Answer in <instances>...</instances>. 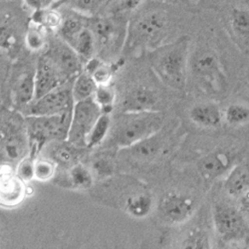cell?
<instances>
[{
	"mask_svg": "<svg viewBox=\"0 0 249 249\" xmlns=\"http://www.w3.org/2000/svg\"><path fill=\"white\" fill-rule=\"evenodd\" d=\"M248 90H249V86H248Z\"/></svg>",
	"mask_w": 249,
	"mask_h": 249,
	"instance_id": "37",
	"label": "cell"
},
{
	"mask_svg": "<svg viewBox=\"0 0 249 249\" xmlns=\"http://www.w3.org/2000/svg\"><path fill=\"white\" fill-rule=\"evenodd\" d=\"M190 42L188 36L179 37L175 42L159 48L152 60L156 73L172 89L181 90L186 84Z\"/></svg>",
	"mask_w": 249,
	"mask_h": 249,
	"instance_id": "1",
	"label": "cell"
},
{
	"mask_svg": "<svg viewBox=\"0 0 249 249\" xmlns=\"http://www.w3.org/2000/svg\"><path fill=\"white\" fill-rule=\"evenodd\" d=\"M34 164H35V160H33V158L23 159L18 164L16 175L24 182H29L35 179Z\"/></svg>",
	"mask_w": 249,
	"mask_h": 249,
	"instance_id": "31",
	"label": "cell"
},
{
	"mask_svg": "<svg viewBox=\"0 0 249 249\" xmlns=\"http://www.w3.org/2000/svg\"><path fill=\"white\" fill-rule=\"evenodd\" d=\"M72 87L61 85L32 102L30 116H49L72 111L74 106Z\"/></svg>",
	"mask_w": 249,
	"mask_h": 249,
	"instance_id": "9",
	"label": "cell"
},
{
	"mask_svg": "<svg viewBox=\"0 0 249 249\" xmlns=\"http://www.w3.org/2000/svg\"><path fill=\"white\" fill-rule=\"evenodd\" d=\"M223 121L231 127H240L249 123V107L234 103L223 111Z\"/></svg>",
	"mask_w": 249,
	"mask_h": 249,
	"instance_id": "24",
	"label": "cell"
},
{
	"mask_svg": "<svg viewBox=\"0 0 249 249\" xmlns=\"http://www.w3.org/2000/svg\"><path fill=\"white\" fill-rule=\"evenodd\" d=\"M249 189V165L234 164L224 178V190L228 196L238 197Z\"/></svg>",
	"mask_w": 249,
	"mask_h": 249,
	"instance_id": "17",
	"label": "cell"
},
{
	"mask_svg": "<svg viewBox=\"0 0 249 249\" xmlns=\"http://www.w3.org/2000/svg\"><path fill=\"white\" fill-rule=\"evenodd\" d=\"M23 152L22 142L17 139L9 140L5 144V153L11 159H17Z\"/></svg>",
	"mask_w": 249,
	"mask_h": 249,
	"instance_id": "34",
	"label": "cell"
},
{
	"mask_svg": "<svg viewBox=\"0 0 249 249\" xmlns=\"http://www.w3.org/2000/svg\"><path fill=\"white\" fill-rule=\"evenodd\" d=\"M210 240L207 235L202 231H194L183 242V247L185 248H209Z\"/></svg>",
	"mask_w": 249,
	"mask_h": 249,
	"instance_id": "32",
	"label": "cell"
},
{
	"mask_svg": "<svg viewBox=\"0 0 249 249\" xmlns=\"http://www.w3.org/2000/svg\"><path fill=\"white\" fill-rule=\"evenodd\" d=\"M72 111L49 116L28 117V134L35 151H39L49 142L67 141Z\"/></svg>",
	"mask_w": 249,
	"mask_h": 249,
	"instance_id": "3",
	"label": "cell"
},
{
	"mask_svg": "<svg viewBox=\"0 0 249 249\" xmlns=\"http://www.w3.org/2000/svg\"><path fill=\"white\" fill-rule=\"evenodd\" d=\"M213 224L217 235L226 242H236L246 239L249 235V225L235 206L218 203L213 213Z\"/></svg>",
	"mask_w": 249,
	"mask_h": 249,
	"instance_id": "7",
	"label": "cell"
},
{
	"mask_svg": "<svg viewBox=\"0 0 249 249\" xmlns=\"http://www.w3.org/2000/svg\"><path fill=\"white\" fill-rule=\"evenodd\" d=\"M14 97L18 105H25L35 99L34 74L24 72L20 74L14 84Z\"/></svg>",
	"mask_w": 249,
	"mask_h": 249,
	"instance_id": "20",
	"label": "cell"
},
{
	"mask_svg": "<svg viewBox=\"0 0 249 249\" xmlns=\"http://www.w3.org/2000/svg\"><path fill=\"white\" fill-rule=\"evenodd\" d=\"M103 113L94 97L74 103L67 142L77 148L87 147L88 136Z\"/></svg>",
	"mask_w": 249,
	"mask_h": 249,
	"instance_id": "6",
	"label": "cell"
},
{
	"mask_svg": "<svg viewBox=\"0 0 249 249\" xmlns=\"http://www.w3.org/2000/svg\"><path fill=\"white\" fill-rule=\"evenodd\" d=\"M112 124V120L108 113H103L97 120L94 127L92 128L88 139H87V147L93 148L100 144L104 140L106 139L107 135L110 133Z\"/></svg>",
	"mask_w": 249,
	"mask_h": 249,
	"instance_id": "23",
	"label": "cell"
},
{
	"mask_svg": "<svg viewBox=\"0 0 249 249\" xmlns=\"http://www.w3.org/2000/svg\"><path fill=\"white\" fill-rule=\"evenodd\" d=\"M189 67L196 80L210 92L219 93L226 85V77L217 54L210 48H198L190 54Z\"/></svg>",
	"mask_w": 249,
	"mask_h": 249,
	"instance_id": "5",
	"label": "cell"
},
{
	"mask_svg": "<svg viewBox=\"0 0 249 249\" xmlns=\"http://www.w3.org/2000/svg\"><path fill=\"white\" fill-rule=\"evenodd\" d=\"M189 115L195 124L204 129L217 128L223 121V112L214 102L197 104L190 110Z\"/></svg>",
	"mask_w": 249,
	"mask_h": 249,
	"instance_id": "16",
	"label": "cell"
},
{
	"mask_svg": "<svg viewBox=\"0 0 249 249\" xmlns=\"http://www.w3.org/2000/svg\"><path fill=\"white\" fill-rule=\"evenodd\" d=\"M26 43L32 50H39L44 46V36L37 29H30L26 35Z\"/></svg>",
	"mask_w": 249,
	"mask_h": 249,
	"instance_id": "33",
	"label": "cell"
},
{
	"mask_svg": "<svg viewBox=\"0 0 249 249\" xmlns=\"http://www.w3.org/2000/svg\"><path fill=\"white\" fill-rule=\"evenodd\" d=\"M63 142H57L58 143L53 147L51 156L52 160L59 164H71L74 163L76 158V148L74 144L68 142V143H63Z\"/></svg>",
	"mask_w": 249,
	"mask_h": 249,
	"instance_id": "25",
	"label": "cell"
},
{
	"mask_svg": "<svg viewBox=\"0 0 249 249\" xmlns=\"http://www.w3.org/2000/svg\"><path fill=\"white\" fill-rule=\"evenodd\" d=\"M56 172V162L50 159H40L34 164V177L39 181L50 180Z\"/></svg>",
	"mask_w": 249,
	"mask_h": 249,
	"instance_id": "27",
	"label": "cell"
},
{
	"mask_svg": "<svg viewBox=\"0 0 249 249\" xmlns=\"http://www.w3.org/2000/svg\"><path fill=\"white\" fill-rule=\"evenodd\" d=\"M69 179L74 188L79 190H86L90 188L93 181L90 171L81 164L72 165L69 173Z\"/></svg>",
	"mask_w": 249,
	"mask_h": 249,
	"instance_id": "26",
	"label": "cell"
},
{
	"mask_svg": "<svg viewBox=\"0 0 249 249\" xmlns=\"http://www.w3.org/2000/svg\"><path fill=\"white\" fill-rule=\"evenodd\" d=\"M142 2V0H122L123 7L127 10H133L137 8Z\"/></svg>",
	"mask_w": 249,
	"mask_h": 249,
	"instance_id": "36",
	"label": "cell"
},
{
	"mask_svg": "<svg viewBox=\"0 0 249 249\" xmlns=\"http://www.w3.org/2000/svg\"><path fill=\"white\" fill-rule=\"evenodd\" d=\"M152 209L153 197L147 191L132 195L126 201L127 212L137 218H142L149 215Z\"/></svg>",
	"mask_w": 249,
	"mask_h": 249,
	"instance_id": "21",
	"label": "cell"
},
{
	"mask_svg": "<svg viewBox=\"0 0 249 249\" xmlns=\"http://www.w3.org/2000/svg\"><path fill=\"white\" fill-rule=\"evenodd\" d=\"M25 193V182L16 174L0 173V206L7 209L17 206L24 199Z\"/></svg>",
	"mask_w": 249,
	"mask_h": 249,
	"instance_id": "15",
	"label": "cell"
},
{
	"mask_svg": "<svg viewBox=\"0 0 249 249\" xmlns=\"http://www.w3.org/2000/svg\"><path fill=\"white\" fill-rule=\"evenodd\" d=\"M196 209V203L192 196L176 191L165 194L159 203L161 216L167 221L176 224L188 221L194 215Z\"/></svg>",
	"mask_w": 249,
	"mask_h": 249,
	"instance_id": "8",
	"label": "cell"
},
{
	"mask_svg": "<svg viewBox=\"0 0 249 249\" xmlns=\"http://www.w3.org/2000/svg\"><path fill=\"white\" fill-rule=\"evenodd\" d=\"M160 132L128 148V150H131L132 156L138 160H153L156 158L163 147V141L160 136Z\"/></svg>",
	"mask_w": 249,
	"mask_h": 249,
	"instance_id": "19",
	"label": "cell"
},
{
	"mask_svg": "<svg viewBox=\"0 0 249 249\" xmlns=\"http://www.w3.org/2000/svg\"><path fill=\"white\" fill-rule=\"evenodd\" d=\"M45 56L66 80L81 73L82 57L63 39H58L52 42Z\"/></svg>",
	"mask_w": 249,
	"mask_h": 249,
	"instance_id": "10",
	"label": "cell"
},
{
	"mask_svg": "<svg viewBox=\"0 0 249 249\" xmlns=\"http://www.w3.org/2000/svg\"><path fill=\"white\" fill-rule=\"evenodd\" d=\"M164 116L159 111L122 113V116L111 124L110 135L113 142L122 149L159 133L163 124Z\"/></svg>",
	"mask_w": 249,
	"mask_h": 249,
	"instance_id": "2",
	"label": "cell"
},
{
	"mask_svg": "<svg viewBox=\"0 0 249 249\" xmlns=\"http://www.w3.org/2000/svg\"><path fill=\"white\" fill-rule=\"evenodd\" d=\"M97 87V83L91 74H89L87 71L84 73H80L78 76H76V79L72 85L74 102L76 103L94 97Z\"/></svg>",
	"mask_w": 249,
	"mask_h": 249,
	"instance_id": "22",
	"label": "cell"
},
{
	"mask_svg": "<svg viewBox=\"0 0 249 249\" xmlns=\"http://www.w3.org/2000/svg\"><path fill=\"white\" fill-rule=\"evenodd\" d=\"M228 29L235 45L249 57V9L234 7L228 17Z\"/></svg>",
	"mask_w": 249,
	"mask_h": 249,
	"instance_id": "14",
	"label": "cell"
},
{
	"mask_svg": "<svg viewBox=\"0 0 249 249\" xmlns=\"http://www.w3.org/2000/svg\"><path fill=\"white\" fill-rule=\"evenodd\" d=\"M35 99L44 96L55 88L63 85L66 79L61 75L52 62L44 55L40 58L34 72Z\"/></svg>",
	"mask_w": 249,
	"mask_h": 249,
	"instance_id": "12",
	"label": "cell"
},
{
	"mask_svg": "<svg viewBox=\"0 0 249 249\" xmlns=\"http://www.w3.org/2000/svg\"><path fill=\"white\" fill-rule=\"evenodd\" d=\"M234 164V158L230 151L218 149L200 158L196 168L204 181L212 182L220 178H225Z\"/></svg>",
	"mask_w": 249,
	"mask_h": 249,
	"instance_id": "11",
	"label": "cell"
},
{
	"mask_svg": "<svg viewBox=\"0 0 249 249\" xmlns=\"http://www.w3.org/2000/svg\"><path fill=\"white\" fill-rule=\"evenodd\" d=\"M109 0H71V6L82 14H94L98 12Z\"/></svg>",
	"mask_w": 249,
	"mask_h": 249,
	"instance_id": "30",
	"label": "cell"
},
{
	"mask_svg": "<svg viewBox=\"0 0 249 249\" xmlns=\"http://www.w3.org/2000/svg\"><path fill=\"white\" fill-rule=\"evenodd\" d=\"M94 99L104 113H106V110H108L109 113V110L112 109V106L115 102L114 89L109 86V84L98 85L97 90L94 94Z\"/></svg>",
	"mask_w": 249,
	"mask_h": 249,
	"instance_id": "28",
	"label": "cell"
},
{
	"mask_svg": "<svg viewBox=\"0 0 249 249\" xmlns=\"http://www.w3.org/2000/svg\"><path fill=\"white\" fill-rule=\"evenodd\" d=\"M86 71L89 74H91V76L97 83V85L109 84V82L112 77L111 69L105 64L99 63V61H97V60L90 62V64Z\"/></svg>",
	"mask_w": 249,
	"mask_h": 249,
	"instance_id": "29",
	"label": "cell"
},
{
	"mask_svg": "<svg viewBox=\"0 0 249 249\" xmlns=\"http://www.w3.org/2000/svg\"><path fill=\"white\" fill-rule=\"evenodd\" d=\"M167 17L160 11H152L140 16L129 26L128 46L131 49L159 47L167 33Z\"/></svg>",
	"mask_w": 249,
	"mask_h": 249,
	"instance_id": "4",
	"label": "cell"
},
{
	"mask_svg": "<svg viewBox=\"0 0 249 249\" xmlns=\"http://www.w3.org/2000/svg\"><path fill=\"white\" fill-rule=\"evenodd\" d=\"M66 42L82 58H85V59L92 58L95 51L96 38L91 29L84 26L80 31H78L69 39H67Z\"/></svg>",
	"mask_w": 249,
	"mask_h": 249,
	"instance_id": "18",
	"label": "cell"
},
{
	"mask_svg": "<svg viewBox=\"0 0 249 249\" xmlns=\"http://www.w3.org/2000/svg\"><path fill=\"white\" fill-rule=\"evenodd\" d=\"M159 95L146 86H138L124 97L122 113H139L159 111Z\"/></svg>",
	"mask_w": 249,
	"mask_h": 249,
	"instance_id": "13",
	"label": "cell"
},
{
	"mask_svg": "<svg viewBox=\"0 0 249 249\" xmlns=\"http://www.w3.org/2000/svg\"><path fill=\"white\" fill-rule=\"evenodd\" d=\"M55 0H25L26 5L34 11H42L48 9Z\"/></svg>",
	"mask_w": 249,
	"mask_h": 249,
	"instance_id": "35",
	"label": "cell"
}]
</instances>
